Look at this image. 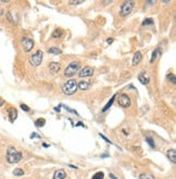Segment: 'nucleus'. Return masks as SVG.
Instances as JSON below:
<instances>
[{
  "label": "nucleus",
  "instance_id": "1",
  "mask_svg": "<svg viewBox=\"0 0 176 179\" xmlns=\"http://www.w3.org/2000/svg\"><path fill=\"white\" fill-rule=\"evenodd\" d=\"M22 153L18 151L14 147H9L7 150V161L10 164H15L22 160Z\"/></svg>",
  "mask_w": 176,
  "mask_h": 179
},
{
  "label": "nucleus",
  "instance_id": "2",
  "mask_svg": "<svg viewBox=\"0 0 176 179\" xmlns=\"http://www.w3.org/2000/svg\"><path fill=\"white\" fill-rule=\"evenodd\" d=\"M77 83L76 81H74V79H70L66 83H64L63 85H62V91H63L65 94H75L77 91Z\"/></svg>",
  "mask_w": 176,
  "mask_h": 179
},
{
  "label": "nucleus",
  "instance_id": "3",
  "mask_svg": "<svg viewBox=\"0 0 176 179\" xmlns=\"http://www.w3.org/2000/svg\"><path fill=\"white\" fill-rule=\"evenodd\" d=\"M79 66H81L79 63L73 61V62H71L68 66L65 67V70H64V75H65L66 77L74 76V75L77 73V71L79 70Z\"/></svg>",
  "mask_w": 176,
  "mask_h": 179
},
{
  "label": "nucleus",
  "instance_id": "4",
  "mask_svg": "<svg viewBox=\"0 0 176 179\" xmlns=\"http://www.w3.org/2000/svg\"><path fill=\"white\" fill-rule=\"evenodd\" d=\"M42 55H44V52L41 50H37L35 53L33 54L32 57L29 58V63L32 66H39L42 62Z\"/></svg>",
  "mask_w": 176,
  "mask_h": 179
},
{
  "label": "nucleus",
  "instance_id": "5",
  "mask_svg": "<svg viewBox=\"0 0 176 179\" xmlns=\"http://www.w3.org/2000/svg\"><path fill=\"white\" fill-rule=\"evenodd\" d=\"M134 5H135V1L133 0H127L121 7V15L122 16H127L128 14H131V12L134 9Z\"/></svg>",
  "mask_w": 176,
  "mask_h": 179
},
{
  "label": "nucleus",
  "instance_id": "6",
  "mask_svg": "<svg viewBox=\"0 0 176 179\" xmlns=\"http://www.w3.org/2000/svg\"><path fill=\"white\" fill-rule=\"evenodd\" d=\"M22 47L25 52H29L31 50L34 48V41L31 38H27V37H23L22 39Z\"/></svg>",
  "mask_w": 176,
  "mask_h": 179
},
{
  "label": "nucleus",
  "instance_id": "7",
  "mask_svg": "<svg viewBox=\"0 0 176 179\" xmlns=\"http://www.w3.org/2000/svg\"><path fill=\"white\" fill-rule=\"evenodd\" d=\"M117 102H118V104H120L122 107H128L129 105H131V98H129L127 94H123L118 97V99H117Z\"/></svg>",
  "mask_w": 176,
  "mask_h": 179
},
{
  "label": "nucleus",
  "instance_id": "8",
  "mask_svg": "<svg viewBox=\"0 0 176 179\" xmlns=\"http://www.w3.org/2000/svg\"><path fill=\"white\" fill-rule=\"evenodd\" d=\"M78 75H79L81 78H83V77L92 76V75H94V70H92L90 66H85L79 71V74H78Z\"/></svg>",
  "mask_w": 176,
  "mask_h": 179
},
{
  "label": "nucleus",
  "instance_id": "9",
  "mask_svg": "<svg viewBox=\"0 0 176 179\" xmlns=\"http://www.w3.org/2000/svg\"><path fill=\"white\" fill-rule=\"evenodd\" d=\"M138 81H139L140 84H142V85H148L150 81V78L146 73H140L139 75H138Z\"/></svg>",
  "mask_w": 176,
  "mask_h": 179
},
{
  "label": "nucleus",
  "instance_id": "10",
  "mask_svg": "<svg viewBox=\"0 0 176 179\" xmlns=\"http://www.w3.org/2000/svg\"><path fill=\"white\" fill-rule=\"evenodd\" d=\"M60 68H61V66H60V64H59V63H57V62H51V63H49V70H50V72H51L52 74L59 73Z\"/></svg>",
  "mask_w": 176,
  "mask_h": 179
},
{
  "label": "nucleus",
  "instance_id": "11",
  "mask_svg": "<svg viewBox=\"0 0 176 179\" xmlns=\"http://www.w3.org/2000/svg\"><path fill=\"white\" fill-rule=\"evenodd\" d=\"M167 157H168V160H170L173 164H175L176 163V151H175V149H170V150L167 151Z\"/></svg>",
  "mask_w": 176,
  "mask_h": 179
},
{
  "label": "nucleus",
  "instance_id": "12",
  "mask_svg": "<svg viewBox=\"0 0 176 179\" xmlns=\"http://www.w3.org/2000/svg\"><path fill=\"white\" fill-rule=\"evenodd\" d=\"M65 177H66V174L64 169H58L53 174V179H64Z\"/></svg>",
  "mask_w": 176,
  "mask_h": 179
},
{
  "label": "nucleus",
  "instance_id": "13",
  "mask_svg": "<svg viewBox=\"0 0 176 179\" xmlns=\"http://www.w3.org/2000/svg\"><path fill=\"white\" fill-rule=\"evenodd\" d=\"M89 86H90V83H89V81H81L77 84V88L81 89V90H87L88 88H89Z\"/></svg>",
  "mask_w": 176,
  "mask_h": 179
},
{
  "label": "nucleus",
  "instance_id": "14",
  "mask_svg": "<svg viewBox=\"0 0 176 179\" xmlns=\"http://www.w3.org/2000/svg\"><path fill=\"white\" fill-rule=\"evenodd\" d=\"M18 117V111L14 109V107H11L9 110V118L11 122H14Z\"/></svg>",
  "mask_w": 176,
  "mask_h": 179
},
{
  "label": "nucleus",
  "instance_id": "15",
  "mask_svg": "<svg viewBox=\"0 0 176 179\" xmlns=\"http://www.w3.org/2000/svg\"><path fill=\"white\" fill-rule=\"evenodd\" d=\"M141 59H142V54H141V52H136L135 54H134V58H133V65H137L138 63L141 61Z\"/></svg>",
  "mask_w": 176,
  "mask_h": 179
},
{
  "label": "nucleus",
  "instance_id": "16",
  "mask_svg": "<svg viewBox=\"0 0 176 179\" xmlns=\"http://www.w3.org/2000/svg\"><path fill=\"white\" fill-rule=\"evenodd\" d=\"M161 53H162V52H161V49H160V48H157V49H155V50L153 51V53H152V57H151L150 63H153L154 61H155V59L158 58V57H159V55H160Z\"/></svg>",
  "mask_w": 176,
  "mask_h": 179
},
{
  "label": "nucleus",
  "instance_id": "17",
  "mask_svg": "<svg viewBox=\"0 0 176 179\" xmlns=\"http://www.w3.org/2000/svg\"><path fill=\"white\" fill-rule=\"evenodd\" d=\"M114 99H115V96H113L112 98H111V100H110V101H109V102L107 103V105H105V107H104L103 109H102V112H105L107 110H109L110 107H112V104H113V101H114Z\"/></svg>",
  "mask_w": 176,
  "mask_h": 179
},
{
  "label": "nucleus",
  "instance_id": "18",
  "mask_svg": "<svg viewBox=\"0 0 176 179\" xmlns=\"http://www.w3.org/2000/svg\"><path fill=\"white\" fill-rule=\"evenodd\" d=\"M139 179H155L151 174L149 173H144V174L139 175Z\"/></svg>",
  "mask_w": 176,
  "mask_h": 179
},
{
  "label": "nucleus",
  "instance_id": "19",
  "mask_svg": "<svg viewBox=\"0 0 176 179\" xmlns=\"http://www.w3.org/2000/svg\"><path fill=\"white\" fill-rule=\"evenodd\" d=\"M45 124H46L45 118H38V120L35 121V125H36V127H42V126H45Z\"/></svg>",
  "mask_w": 176,
  "mask_h": 179
},
{
  "label": "nucleus",
  "instance_id": "20",
  "mask_svg": "<svg viewBox=\"0 0 176 179\" xmlns=\"http://www.w3.org/2000/svg\"><path fill=\"white\" fill-rule=\"evenodd\" d=\"M48 52L51 54H60L62 51L59 49V48H55V47H52V48H49L48 49Z\"/></svg>",
  "mask_w": 176,
  "mask_h": 179
},
{
  "label": "nucleus",
  "instance_id": "21",
  "mask_svg": "<svg viewBox=\"0 0 176 179\" xmlns=\"http://www.w3.org/2000/svg\"><path fill=\"white\" fill-rule=\"evenodd\" d=\"M104 178V174L102 171H98V173H96L94 176H92V178L91 179H103Z\"/></svg>",
  "mask_w": 176,
  "mask_h": 179
},
{
  "label": "nucleus",
  "instance_id": "22",
  "mask_svg": "<svg viewBox=\"0 0 176 179\" xmlns=\"http://www.w3.org/2000/svg\"><path fill=\"white\" fill-rule=\"evenodd\" d=\"M146 141L149 143V146H150V147H151L152 149L155 148V143H154L153 139L151 138V137H146Z\"/></svg>",
  "mask_w": 176,
  "mask_h": 179
},
{
  "label": "nucleus",
  "instance_id": "23",
  "mask_svg": "<svg viewBox=\"0 0 176 179\" xmlns=\"http://www.w3.org/2000/svg\"><path fill=\"white\" fill-rule=\"evenodd\" d=\"M62 35H63V31H61V29H55V31L52 33V37H53V38H57V37H61Z\"/></svg>",
  "mask_w": 176,
  "mask_h": 179
},
{
  "label": "nucleus",
  "instance_id": "24",
  "mask_svg": "<svg viewBox=\"0 0 176 179\" xmlns=\"http://www.w3.org/2000/svg\"><path fill=\"white\" fill-rule=\"evenodd\" d=\"M61 107H64V109H65V110H66L68 112L72 113V114H75L76 116H79V114H78V113H77L76 111H75V110H73V109H70V107H65V105H63V104H61Z\"/></svg>",
  "mask_w": 176,
  "mask_h": 179
},
{
  "label": "nucleus",
  "instance_id": "25",
  "mask_svg": "<svg viewBox=\"0 0 176 179\" xmlns=\"http://www.w3.org/2000/svg\"><path fill=\"white\" fill-rule=\"evenodd\" d=\"M13 175L14 176H23L24 175V170L21 169V168H15L13 170Z\"/></svg>",
  "mask_w": 176,
  "mask_h": 179
},
{
  "label": "nucleus",
  "instance_id": "26",
  "mask_svg": "<svg viewBox=\"0 0 176 179\" xmlns=\"http://www.w3.org/2000/svg\"><path fill=\"white\" fill-rule=\"evenodd\" d=\"M152 24H153V20H152V18H146L144 22H142V26H147V25H152Z\"/></svg>",
  "mask_w": 176,
  "mask_h": 179
},
{
  "label": "nucleus",
  "instance_id": "27",
  "mask_svg": "<svg viewBox=\"0 0 176 179\" xmlns=\"http://www.w3.org/2000/svg\"><path fill=\"white\" fill-rule=\"evenodd\" d=\"M167 78H168V81H171L173 84H175L176 83L175 75H174V74H170V75H167Z\"/></svg>",
  "mask_w": 176,
  "mask_h": 179
},
{
  "label": "nucleus",
  "instance_id": "28",
  "mask_svg": "<svg viewBox=\"0 0 176 179\" xmlns=\"http://www.w3.org/2000/svg\"><path fill=\"white\" fill-rule=\"evenodd\" d=\"M20 107H21V109H22L23 111H25V112H29V110H31V109H29V107H27L26 104H21V105H20Z\"/></svg>",
  "mask_w": 176,
  "mask_h": 179
},
{
  "label": "nucleus",
  "instance_id": "29",
  "mask_svg": "<svg viewBox=\"0 0 176 179\" xmlns=\"http://www.w3.org/2000/svg\"><path fill=\"white\" fill-rule=\"evenodd\" d=\"M99 136H100V137H101V138H102V139H103V140H104V141H105V142L110 143V144L112 143V142H111V141H110V140H109L108 138H107V137H105V136H104V135H102V134H101V133H100V134H99Z\"/></svg>",
  "mask_w": 176,
  "mask_h": 179
},
{
  "label": "nucleus",
  "instance_id": "30",
  "mask_svg": "<svg viewBox=\"0 0 176 179\" xmlns=\"http://www.w3.org/2000/svg\"><path fill=\"white\" fill-rule=\"evenodd\" d=\"M70 3L71 5H81L83 3V1H70Z\"/></svg>",
  "mask_w": 176,
  "mask_h": 179
},
{
  "label": "nucleus",
  "instance_id": "31",
  "mask_svg": "<svg viewBox=\"0 0 176 179\" xmlns=\"http://www.w3.org/2000/svg\"><path fill=\"white\" fill-rule=\"evenodd\" d=\"M113 41H114L113 38H108V39H107V44H112Z\"/></svg>",
  "mask_w": 176,
  "mask_h": 179
},
{
  "label": "nucleus",
  "instance_id": "32",
  "mask_svg": "<svg viewBox=\"0 0 176 179\" xmlns=\"http://www.w3.org/2000/svg\"><path fill=\"white\" fill-rule=\"evenodd\" d=\"M60 109H61V104H60L59 107H54V111H55V112H60Z\"/></svg>",
  "mask_w": 176,
  "mask_h": 179
},
{
  "label": "nucleus",
  "instance_id": "33",
  "mask_svg": "<svg viewBox=\"0 0 176 179\" xmlns=\"http://www.w3.org/2000/svg\"><path fill=\"white\" fill-rule=\"evenodd\" d=\"M75 126H81V127H86L85 125H84V124H83V123H81V122H78V123H77L76 125Z\"/></svg>",
  "mask_w": 176,
  "mask_h": 179
},
{
  "label": "nucleus",
  "instance_id": "34",
  "mask_svg": "<svg viewBox=\"0 0 176 179\" xmlns=\"http://www.w3.org/2000/svg\"><path fill=\"white\" fill-rule=\"evenodd\" d=\"M34 137H37V138H40V136H38L36 134H32L31 135V138H34Z\"/></svg>",
  "mask_w": 176,
  "mask_h": 179
},
{
  "label": "nucleus",
  "instance_id": "35",
  "mask_svg": "<svg viewBox=\"0 0 176 179\" xmlns=\"http://www.w3.org/2000/svg\"><path fill=\"white\" fill-rule=\"evenodd\" d=\"M109 176H110V178H111V179H117L113 174H109Z\"/></svg>",
  "mask_w": 176,
  "mask_h": 179
},
{
  "label": "nucleus",
  "instance_id": "36",
  "mask_svg": "<svg viewBox=\"0 0 176 179\" xmlns=\"http://www.w3.org/2000/svg\"><path fill=\"white\" fill-rule=\"evenodd\" d=\"M3 103H5V101H3L2 99H0V107H2V105H3Z\"/></svg>",
  "mask_w": 176,
  "mask_h": 179
},
{
  "label": "nucleus",
  "instance_id": "37",
  "mask_svg": "<svg viewBox=\"0 0 176 179\" xmlns=\"http://www.w3.org/2000/svg\"><path fill=\"white\" fill-rule=\"evenodd\" d=\"M42 146H44V147H45V148H48V147H49V146H48V144H47V143H42Z\"/></svg>",
  "mask_w": 176,
  "mask_h": 179
}]
</instances>
